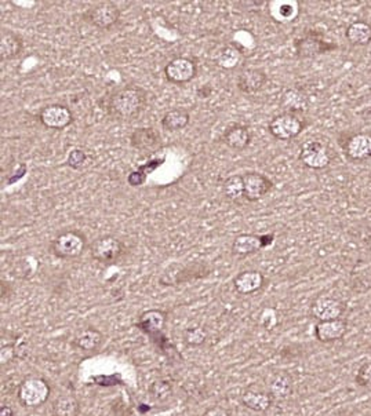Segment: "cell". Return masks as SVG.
Wrapping results in <instances>:
<instances>
[{"instance_id":"6da1fadb","label":"cell","mask_w":371,"mask_h":416,"mask_svg":"<svg viewBox=\"0 0 371 416\" xmlns=\"http://www.w3.org/2000/svg\"><path fill=\"white\" fill-rule=\"evenodd\" d=\"M148 91L141 86L129 84L113 91L106 103L108 116L113 120L128 121L139 117L145 109Z\"/></svg>"},{"instance_id":"7a4b0ae2","label":"cell","mask_w":371,"mask_h":416,"mask_svg":"<svg viewBox=\"0 0 371 416\" xmlns=\"http://www.w3.org/2000/svg\"><path fill=\"white\" fill-rule=\"evenodd\" d=\"M211 267L204 262H193L189 265L181 262L167 263L159 276V284L163 287H177L193 280L204 279L210 276Z\"/></svg>"},{"instance_id":"3957f363","label":"cell","mask_w":371,"mask_h":416,"mask_svg":"<svg viewBox=\"0 0 371 416\" xmlns=\"http://www.w3.org/2000/svg\"><path fill=\"white\" fill-rule=\"evenodd\" d=\"M87 248V237L77 229H68L58 233L50 243V251L60 259L79 258Z\"/></svg>"},{"instance_id":"277c9868","label":"cell","mask_w":371,"mask_h":416,"mask_svg":"<svg viewBox=\"0 0 371 416\" xmlns=\"http://www.w3.org/2000/svg\"><path fill=\"white\" fill-rule=\"evenodd\" d=\"M307 127V121L301 114L283 112L276 114L268 124V131L276 140L291 141Z\"/></svg>"},{"instance_id":"5b68a950","label":"cell","mask_w":371,"mask_h":416,"mask_svg":"<svg viewBox=\"0 0 371 416\" xmlns=\"http://www.w3.org/2000/svg\"><path fill=\"white\" fill-rule=\"evenodd\" d=\"M125 254L126 244L112 234L99 236L90 245L91 258L99 263H113Z\"/></svg>"},{"instance_id":"8992f818","label":"cell","mask_w":371,"mask_h":416,"mask_svg":"<svg viewBox=\"0 0 371 416\" xmlns=\"http://www.w3.org/2000/svg\"><path fill=\"white\" fill-rule=\"evenodd\" d=\"M274 241H275L274 233H267V234L240 233L233 238L230 251L235 256L246 258L265 249L267 247L272 245Z\"/></svg>"},{"instance_id":"52a82bcc","label":"cell","mask_w":371,"mask_h":416,"mask_svg":"<svg viewBox=\"0 0 371 416\" xmlns=\"http://www.w3.org/2000/svg\"><path fill=\"white\" fill-rule=\"evenodd\" d=\"M50 384L42 378H28L19 387V400L25 408H39L50 397Z\"/></svg>"},{"instance_id":"ba28073f","label":"cell","mask_w":371,"mask_h":416,"mask_svg":"<svg viewBox=\"0 0 371 416\" xmlns=\"http://www.w3.org/2000/svg\"><path fill=\"white\" fill-rule=\"evenodd\" d=\"M82 20L88 23L97 29L108 31L115 27L120 20V9L113 2H102L88 8L83 14Z\"/></svg>"},{"instance_id":"9c48e42d","label":"cell","mask_w":371,"mask_h":416,"mask_svg":"<svg viewBox=\"0 0 371 416\" xmlns=\"http://www.w3.org/2000/svg\"><path fill=\"white\" fill-rule=\"evenodd\" d=\"M298 160L307 169L323 170L331 163L333 154L327 144L320 143L318 140H309L302 144L300 149Z\"/></svg>"},{"instance_id":"30bf717a","label":"cell","mask_w":371,"mask_h":416,"mask_svg":"<svg viewBox=\"0 0 371 416\" xmlns=\"http://www.w3.org/2000/svg\"><path fill=\"white\" fill-rule=\"evenodd\" d=\"M198 75V62L191 57H176L165 66V77L171 84H185Z\"/></svg>"},{"instance_id":"8fae6325","label":"cell","mask_w":371,"mask_h":416,"mask_svg":"<svg viewBox=\"0 0 371 416\" xmlns=\"http://www.w3.org/2000/svg\"><path fill=\"white\" fill-rule=\"evenodd\" d=\"M244 199L250 203L264 199L272 189L274 182L265 174L257 171H249L243 174Z\"/></svg>"},{"instance_id":"7c38bea8","label":"cell","mask_w":371,"mask_h":416,"mask_svg":"<svg viewBox=\"0 0 371 416\" xmlns=\"http://www.w3.org/2000/svg\"><path fill=\"white\" fill-rule=\"evenodd\" d=\"M39 121L49 130L61 131L73 123V113L67 105L51 103L40 110Z\"/></svg>"},{"instance_id":"4fadbf2b","label":"cell","mask_w":371,"mask_h":416,"mask_svg":"<svg viewBox=\"0 0 371 416\" xmlns=\"http://www.w3.org/2000/svg\"><path fill=\"white\" fill-rule=\"evenodd\" d=\"M132 148L143 154H156L163 148L162 136L154 127H140L130 134Z\"/></svg>"},{"instance_id":"5bb4252c","label":"cell","mask_w":371,"mask_h":416,"mask_svg":"<svg viewBox=\"0 0 371 416\" xmlns=\"http://www.w3.org/2000/svg\"><path fill=\"white\" fill-rule=\"evenodd\" d=\"M345 313V304L333 297H318L311 305V315L318 321H328L341 319Z\"/></svg>"},{"instance_id":"9a60e30c","label":"cell","mask_w":371,"mask_h":416,"mask_svg":"<svg viewBox=\"0 0 371 416\" xmlns=\"http://www.w3.org/2000/svg\"><path fill=\"white\" fill-rule=\"evenodd\" d=\"M268 83V75L260 68H244L239 72L236 87L243 94H256Z\"/></svg>"},{"instance_id":"2e32d148","label":"cell","mask_w":371,"mask_h":416,"mask_svg":"<svg viewBox=\"0 0 371 416\" xmlns=\"http://www.w3.org/2000/svg\"><path fill=\"white\" fill-rule=\"evenodd\" d=\"M346 158L353 162H364L371 159V134L357 132L348 138L344 147Z\"/></svg>"},{"instance_id":"e0dca14e","label":"cell","mask_w":371,"mask_h":416,"mask_svg":"<svg viewBox=\"0 0 371 416\" xmlns=\"http://www.w3.org/2000/svg\"><path fill=\"white\" fill-rule=\"evenodd\" d=\"M222 144L233 151H244L249 148L253 141V134L250 128L244 124H232L229 125L221 136Z\"/></svg>"},{"instance_id":"ac0fdd59","label":"cell","mask_w":371,"mask_h":416,"mask_svg":"<svg viewBox=\"0 0 371 416\" xmlns=\"http://www.w3.org/2000/svg\"><path fill=\"white\" fill-rule=\"evenodd\" d=\"M265 276L259 270L240 271L233 279L235 291L240 295H252L265 286Z\"/></svg>"},{"instance_id":"d6986e66","label":"cell","mask_w":371,"mask_h":416,"mask_svg":"<svg viewBox=\"0 0 371 416\" xmlns=\"http://www.w3.org/2000/svg\"><path fill=\"white\" fill-rule=\"evenodd\" d=\"M348 324L344 319L318 321L315 326V338L322 343H333L345 337Z\"/></svg>"},{"instance_id":"ffe728a7","label":"cell","mask_w":371,"mask_h":416,"mask_svg":"<svg viewBox=\"0 0 371 416\" xmlns=\"http://www.w3.org/2000/svg\"><path fill=\"white\" fill-rule=\"evenodd\" d=\"M294 47L298 58H313L334 49V46H330L327 42H323L313 34H307L300 39H296Z\"/></svg>"},{"instance_id":"44dd1931","label":"cell","mask_w":371,"mask_h":416,"mask_svg":"<svg viewBox=\"0 0 371 416\" xmlns=\"http://www.w3.org/2000/svg\"><path fill=\"white\" fill-rule=\"evenodd\" d=\"M24 49V40L23 38L10 31V29H2L0 32V61H10L17 58Z\"/></svg>"},{"instance_id":"7402d4cb","label":"cell","mask_w":371,"mask_h":416,"mask_svg":"<svg viewBox=\"0 0 371 416\" xmlns=\"http://www.w3.org/2000/svg\"><path fill=\"white\" fill-rule=\"evenodd\" d=\"M244 56L240 49H237L235 45H226L218 49L213 57V61L217 66L222 69H235L239 66V64L243 61Z\"/></svg>"},{"instance_id":"603a6c76","label":"cell","mask_w":371,"mask_h":416,"mask_svg":"<svg viewBox=\"0 0 371 416\" xmlns=\"http://www.w3.org/2000/svg\"><path fill=\"white\" fill-rule=\"evenodd\" d=\"M271 17L282 24H287L294 21L300 14V3L289 2V0H282V2H272L270 5Z\"/></svg>"},{"instance_id":"cb8c5ba5","label":"cell","mask_w":371,"mask_h":416,"mask_svg":"<svg viewBox=\"0 0 371 416\" xmlns=\"http://www.w3.org/2000/svg\"><path fill=\"white\" fill-rule=\"evenodd\" d=\"M280 108L287 113L301 114L308 109V98L300 90L289 88L280 97Z\"/></svg>"},{"instance_id":"d4e9b609","label":"cell","mask_w":371,"mask_h":416,"mask_svg":"<svg viewBox=\"0 0 371 416\" xmlns=\"http://www.w3.org/2000/svg\"><path fill=\"white\" fill-rule=\"evenodd\" d=\"M166 321H167L166 312L160 309H151L140 316L137 326L147 334H156L165 328Z\"/></svg>"},{"instance_id":"484cf974","label":"cell","mask_w":371,"mask_h":416,"mask_svg":"<svg viewBox=\"0 0 371 416\" xmlns=\"http://www.w3.org/2000/svg\"><path fill=\"white\" fill-rule=\"evenodd\" d=\"M102 334L93 328V327H88V328H84L83 331H80L72 341L73 346L83 350V352H87V353H93V352H97L102 343Z\"/></svg>"},{"instance_id":"4316f807","label":"cell","mask_w":371,"mask_h":416,"mask_svg":"<svg viewBox=\"0 0 371 416\" xmlns=\"http://www.w3.org/2000/svg\"><path fill=\"white\" fill-rule=\"evenodd\" d=\"M191 123V113L185 108H176L165 113L162 117V127L166 131H180L189 125Z\"/></svg>"},{"instance_id":"83f0119b","label":"cell","mask_w":371,"mask_h":416,"mask_svg":"<svg viewBox=\"0 0 371 416\" xmlns=\"http://www.w3.org/2000/svg\"><path fill=\"white\" fill-rule=\"evenodd\" d=\"M268 390L270 394L274 398L278 400H285L287 397H290V394L293 393V379L289 374L285 372H278L275 374L268 383Z\"/></svg>"},{"instance_id":"f1b7e54d","label":"cell","mask_w":371,"mask_h":416,"mask_svg":"<svg viewBox=\"0 0 371 416\" xmlns=\"http://www.w3.org/2000/svg\"><path fill=\"white\" fill-rule=\"evenodd\" d=\"M241 402L246 408H249L254 412H265L271 408L274 402V397L270 393L247 390L241 395Z\"/></svg>"},{"instance_id":"f546056e","label":"cell","mask_w":371,"mask_h":416,"mask_svg":"<svg viewBox=\"0 0 371 416\" xmlns=\"http://www.w3.org/2000/svg\"><path fill=\"white\" fill-rule=\"evenodd\" d=\"M345 36L353 46H367L371 43V25L364 21H355L346 28Z\"/></svg>"},{"instance_id":"4dcf8cb0","label":"cell","mask_w":371,"mask_h":416,"mask_svg":"<svg viewBox=\"0 0 371 416\" xmlns=\"http://www.w3.org/2000/svg\"><path fill=\"white\" fill-rule=\"evenodd\" d=\"M80 402L72 394H64L53 402V416H79Z\"/></svg>"},{"instance_id":"1f68e13d","label":"cell","mask_w":371,"mask_h":416,"mask_svg":"<svg viewBox=\"0 0 371 416\" xmlns=\"http://www.w3.org/2000/svg\"><path fill=\"white\" fill-rule=\"evenodd\" d=\"M166 158H159V159H152L149 162H147L145 164L140 166L137 170L132 171L129 175H128V184L133 188H137V186H141L145 184L147 178L149 174H152L156 169H159L163 163H165Z\"/></svg>"},{"instance_id":"d6a6232c","label":"cell","mask_w":371,"mask_h":416,"mask_svg":"<svg viewBox=\"0 0 371 416\" xmlns=\"http://www.w3.org/2000/svg\"><path fill=\"white\" fill-rule=\"evenodd\" d=\"M222 195L226 200L232 203L240 201V199H244V184H243V175H230L228 177L222 184Z\"/></svg>"},{"instance_id":"836d02e7","label":"cell","mask_w":371,"mask_h":416,"mask_svg":"<svg viewBox=\"0 0 371 416\" xmlns=\"http://www.w3.org/2000/svg\"><path fill=\"white\" fill-rule=\"evenodd\" d=\"M151 397L155 400V401H159V402H165L167 401L171 395H173V386L167 382V380H163V379H158L155 380L149 389H148Z\"/></svg>"},{"instance_id":"e575fe53","label":"cell","mask_w":371,"mask_h":416,"mask_svg":"<svg viewBox=\"0 0 371 416\" xmlns=\"http://www.w3.org/2000/svg\"><path fill=\"white\" fill-rule=\"evenodd\" d=\"M207 331L203 327H191L184 332V342L191 347L202 346L207 341Z\"/></svg>"},{"instance_id":"d590c367","label":"cell","mask_w":371,"mask_h":416,"mask_svg":"<svg viewBox=\"0 0 371 416\" xmlns=\"http://www.w3.org/2000/svg\"><path fill=\"white\" fill-rule=\"evenodd\" d=\"M355 382L357 386L364 389H371V360L364 361L356 371Z\"/></svg>"},{"instance_id":"8d00e7d4","label":"cell","mask_w":371,"mask_h":416,"mask_svg":"<svg viewBox=\"0 0 371 416\" xmlns=\"http://www.w3.org/2000/svg\"><path fill=\"white\" fill-rule=\"evenodd\" d=\"M87 162V154L83 149L75 148L69 152L68 159H67V166L73 169V170H79L84 166V163Z\"/></svg>"},{"instance_id":"74e56055","label":"cell","mask_w":371,"mask_h":416,"mask_svg":"<svg viewBox=\"0 0 371 416\" xmlns=\"http://www.w3.org/2000/svg\"><path fill=\"white\" fill-rule=\"evenodd\" d=\"M278 323V315L274 309H265L261 315V324L265 330H272Z\"/></svg>"},{"instance_id":"f35d334b","label":"cell","mask_w":371,"mask_h":416,"mask_svg":"<svg viewBox=\"0 0 371 416\" xmlns=\"http://www.w3.org/2000/svg\"><path fill=\"white\" fill-rule=\"evenodd\" d=\"M202 416H232L230 412L222 406H213L208 408Z\"/></svg>"},{"instance_id":"ab89813d","label":"cell","mask_w":371,"mask_h":416,"mask_svg":"<svg viewBox=\"0 0 371 416\" xmlns=\"http://www.w3.org/2000/svg\"><path fill=\"white\" fill-rule=\"evenodd\" d=\"M14 356V352H13V347L12 346H3L2 347V354H0V358H2V364H6L9 363Z\"/></svg>"},{"instance_id":"60d3db41","label":"cell","mask_w":371,"mask_h":416,"mask_svg":"<svg viewBox=\"0 0 371 416\" xmlns=\"http://www.w3.org/2000/svg\"><path fill=\"white\" fill-rule=\"evenodd\" d=\"M0 416H14V411L10 405L2 404V406H0Z\"/></svg>"},{"instance_id":"b9f144b4","label":"cell","mask_w":371,"mask_h":416,"mask_svg":"<svg viewBox=\"0 0 371 416\" xmlns=\"http://www.w3.org/2000/svg\"><path fill=\"white\" fill-rule=\"evenodd\" d=\"M9 289H12V284L8 283V282H5V280H2V298H3V299H5V298H9V297L12 295L13 291H10Z\"/></svg>"},{"instance_id":"7bdbcfd3","label":"cell","mask_w":371,"mask_h":416,"mask_svg":"<svg viewBox=\"0 0 371 416\" xmlns=\"http://www.w3.org/2000/svg\"><path fill=\"white\" fill-rule=\"evenodd\" d=\"M211 87L210 86H203V87H200L199 90H198V95L200 97V98H208L210 97V94H211Z\"/></svg>"}]
</instances>
